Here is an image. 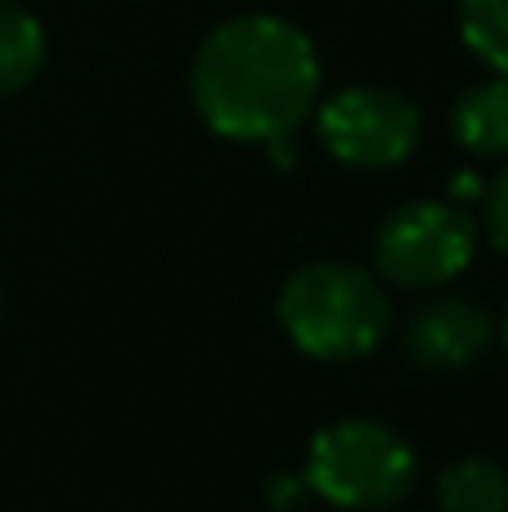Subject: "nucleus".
Segmentation results:
<instances>
[{"instance_id": "nucleus-1", "label": "nucleus", "mask_w": 508, "mask_h": 512, "mask_svg": "<svg viewBox=\"0 0 508 512\" xmlns=\"http://www.w3.org/2000/svg\"><path fill=\"white\" fill-rule=\"evenodd\" d=\"M189 95L221 140H284L320 104V54L302 27L279 14L225 18L198 45Z\"/></svg>"}, {"instance_id": "nucleus-2", "label": "nucleus", "mask_w": 508, "mask_h": 512, "mask_svg": "<svg viewBox=\"0 0 508 512\" xmlns=\"http://www.w3.org/2000/svg\"><path fill=\"white\" fill-rule=\"evenodd\" d=\"M279 324L311 360H360L378 351L392 328L383 283L351 261H311L279 292Z\"/></svg>"}, {"instance_id": "nucleus-3", "label": "nucleus", "mask_w": 508, "mask_h": 512, "mask_svg": "<svg viewBox=\"0 0 508 512\" xmlns=\"http://www.w3.org/2000/svg\"><path fill=\"white\" fill-rule=\"evenodd\" d=\"M419 481L410 441L383 423L347 418L324 427L306 450V486L338 508H392Z\"/></svg>"}, {"instance_id": "nucleus-4", "label": "nucleus", "mask_w": 508, "mask_h": 512, "mask_svg": "<svg viewBox=\"0 0 508 512\" xmlns=\"http://www.w3.org/2000/svg\"><path fill=\"white\" fill-rule=\"evenodd\" d=\"M477 225L455 203H410L383 221L374 239V265L392 288L432 292L473 265Z\"/></svg>"}, {"instance_id": "nucleus-5", "label": "nucleus", "mask_w": 508, "mask_h": 512, "mask_svg": "<svg viewBox=\"0 0 508 512\" xmlns=\"http://www.w3.org/2000/svg\"><path fill=\"white\" fill-rule=\"evenodd\" d=\"M320 140L342 167L356 171H392L419 149L423 117L405 95L387 86H347L324 99Z\"/></svg>"}, {"instance_id": "nucleus-6", "label": "nucleus", "mask_w": 508, "mask_h": 512, "mask_svg": "<svg viewBox=\"0 0 508 512\" xmlns=\"http://www.w3.org/2000/svg\"><path fill=\"white\" fill-rule=\"evenodd\" d=\"M495 342V319L473 297H437L423 301L405 324V351L428 373L473 369Z\"/></svg>"}, {"instance_id": "nucleus-7", "label": "nucleus", "mask_w": 508, "mask_h": 512, "mask_svg": "<svg viewBox=\"0 0 508 512\" xmlns=\"http://www.w3.org/2000/svg\"><path fill=\"white\" fill-rule=\"evenodd\" d=\"M450 131L477 158H508V77L464 90L450 108Z\"/></svg>"}, {"instance_id": "nucleus-8", "label": "nucleus", "mask_w": 508, "mask_h": 512, "mask_svg": "<svg viewBox=\"0 0 508 512\" xmlns=\"http://www.w3.org/2000/svg\"><path fill=\"white\" fill-rule=\"evenodd\" d=\"M45 63V27L14 0H0V99L23 90Z\"/></svg>"}, {"instance_id": "nucleus-9", "label": "nucleus", "mask_w": 508, "mask_h": 512, "mask_svg": "<svg viewBox=\"0 0 508 512\" xmlns=\"http://www.w3.org/2000/svg\"><path fill=\"white\" fill-rule=\"evenodd\" d=\"M441 512H508V472L491 459H459L437 481Z\"/></svg>"}, {"instance_id": "nucleus-10", "label": "nucleus", "mask_w": 508, "mask_h": 512, "mask_svg": "<svg viewBox=\"0 0 508 512\" xmlns=\"http://www.w3.org/2000/svg\"><path fill=\"white\" fill-rule=\"evenodd\" d=\"M459 32L486 68L508 77V0H459Z\"/></svg>"}, {"instance_id": "nucleus-11", "label": "nucleus", "mask_w": 508, "mask_h": 512, "mask_svg": "<svg viewBox=\"0 0 508 512\" xmlns=\"http://www.w3.org/2000/svg\"><path fill=\"white\" fill-rule=\"evenodd\" d=\"M486 230H491V243L508 256V167L491 180L486 189Z\"/></svg>"}, {"instance_id": "nucleus-12", "label": "nucleus", "mask_w": 508, "mask_h": 512, "mask_svg": "<svg viewBox=\"0 0 508 512\" xmlns=\"http://www.w3.org/2000/svg\"><path fill=\"white\" fill-rule=\"evenodd\" d=\"M504 346H508V315H504Z\"/></svg>"}]
</instances>
